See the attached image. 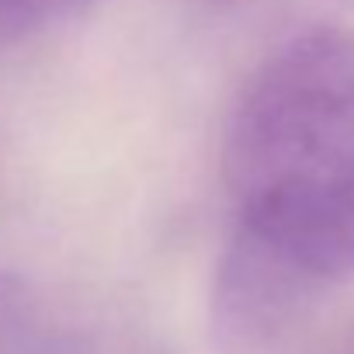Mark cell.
<instances>
[{
	"instance_id": "cell-1",
	"label": "cell",
	"mask_w": 354,
	"mask_h": 354,
	"mask_svg": "<svg viewBox=\"0 0 354 354\" xmlns=\"http://www.w3.org/2000/svg\"><path fill=\"white\" fill-rule=\"evenodd\" d=\"M233 243L219 268L226 347L271 344L323 288L354 278V35L309 28L247 80L223 142Z\"/></svg>"
},
{
	"instance_id": "cell-2",
	"label": "cell",
	"mask_w": 354,
	"mask_h": 354,
	"mask_svg": "<svg viewBox=\"0 0 354 354\" xmlns=\"http://www.w3.org/2000/svg\"><path fill=\"white\" fill-rule=\"evenodd\" d=\"M73 333L39 288L0 274V354H66Z\"/></svg>"
},
{
	"instance_id": "cell-3",
	"label": "cell",
	"mask_w": 354,
	"mask_h": 354,
	"mask_svg": "<svg viewBox=\"0 0 354 354\" xmlns=\"http://www.w3.org/2000/svg\"><path fill=\"white\" fill-rule=\"evenodd\" d=\"M94 0H0V49L35 39L39 32L80 15Z\"/></svg>"
},
{
	"instance_id": "cell-4",
	"label": "cell",
	"mask_w": 354,
	"mask_h": 354,
	"mask_svg": "<svg viewBox=\"0 0 354 354\" xmlns=\"http://www.w3.org/2000/svg\"><path fill=\"white\" fill-rule=\"evenodd\" d=\"M66 354H170V351L142 333H132V330L77 326Z\"/></svg>"
}]
</instances>
